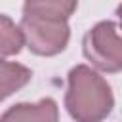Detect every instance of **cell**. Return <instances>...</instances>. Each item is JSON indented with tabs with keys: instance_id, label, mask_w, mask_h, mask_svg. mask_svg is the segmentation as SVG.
Wrapping results in <instances>:
<instances>
[{
	"instance_id": "6da1fadb",
	"label": "cell",
	"mask_w": 122,
	"mask_h": 122,
	"mask_svg": "<svg viewBox=\"0 0 122 122\" xmlns=\"http://www.w3.org/2000/svg\"><path fill=\"white\" fill-rule=\"evenodd\" d=\"M114 95L111 84L92 67L76 65L69 71L65 109L72 120L99 122L112 112Z\"/></svg>"
},
{
	"instance_id": "52a82bcc",
	"label": "cell",
	"mask_w": 122,
	"mask_h": 122,
	"mask_svg": "<svg viewBox=\"0 0 122 122\" xmlns=\"http://www.w3.org/2000/svg\"><path fill=\"white\" fill-rule=\"evenodd\" d=\"M25 46L21 27L4 13H0V57L17 55Z\"/></svg>"
},
{
	"instance_id": "3957f363",
	"label": "cell",
	"mask_w": 122,
	"mask_h": 122,
	"mask_svg": "<svg viewBox=\"0 0 122 122\" xmlns=\"http://www.w3.org/2000/svg\"><path fill=\"white\" fill-rule=\"evenodd\" d=\"M19 27L25 38V46L34 55L53 57L65 51L71 40V27L65 19H50L23 13Z\"/></svg>"
},
{
	"instance_id": "7a4b0ae2",
	"label": "cell",
	"mask_w": 122,
	"mask_h": 122,
	"mask_svg": "<svg viewBox=\"0 0 122 122\" xmlns=\"http://www.w3.org/2000/svg\"><path fill=\"white\" fill-rule=\"evenodd\" d=\"M84 57L101 72L122 71V32L114 21L95 23L82 38Z\"/></svg>"
},
{
	"instance_id": "5b68a950",
	"label": "cell",
	"mask_w": 122,
	"mask_h": 122,
	"mask_svg": "<svg viewBox=\"0 0 122 122\" xmlns=\"http://www.w3.org/2000/svg\"><path fill=\"white\" fill-rule=\"evenodd\" d=\"M32 78V71L21 63L6 61L0 57V103L25 88Z\"/></svg>"
},
{
	"instance_id": "8992f818",
	"label": "cell",
	"mask_w": 122,
	"mask_h": 122,
	"mask_svg": "<svg viewBox=\"0 0 122 122\" xmlns=\"http://www.w3.org/2000/svg\"><path fill=\"white\" fill-rule=\"evenodd\" d=\"M78 0H25L23 13L50 17V19H65L76 11Z\"/></svg>"
},
{
	"instance_id": "ba28073f",
	"label": "cell",
	"mask_w": 122,
	"mask_h": 122,
	"mask_svg": "<svg viewBox=\"0 0 122 122\" xmlns=\"http://www.w3.org/2000/svg\"><path fill=\"white\" fill-rule=\"evenodd\" d=\"M116 17H118V21H120V27H122V4L116 8Z\"/></svg>"
},
{
	"instance_id": "277c9868",
	"label": "cell",
	"mask_w": 122,
	"mask_h": 122,
	"mask_svg": "<svg viewBox=\"0 0 122 122\" xmlns=\"http://www.w3.org/2000/svg\"><path fill=\"white\" fill-rule=\"evenodd\" d=\"M2 120H38V122H55L59 118L57 103L51 97H44L38 103H15L2 116Z\"/></svg>"
}]
</instances>
